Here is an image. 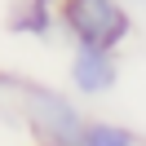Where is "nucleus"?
Instances as JSON below:
<instances>
[{"instance_id": "f257e3e1", "label": "nucleus", "mask_w": 146, "mask_h": 146, "mask_svg": "<svg viewBox=\"0 0 146 146\" xmlns=\"http://www.w3.org/2000/svg\"><path fill=\"white\" fill-rule=\"evenodd\" d=\"M22 111H27V124L36 128V137L44 146H80L84 119H80V111L66 98H58L53 89L22 84Z\"/></svg>"}, {"instance_id": "f03ea898", "label": "nucleus", "mask_w": 146, "mask_h": 146, "mask_svg": "<svg viewBox=\"0 0 146 146\" xmlns=\"http://www.w3.org/2000/svg\"><path fill=\"white\" fill-rule=\"evenodd\" d=\"M62 18L80 44H102V49H115L133 31L119 0H62Z\"/></svg>"}, {"instance_id": "7ed1b4c3", "label": "nucleus", "mask_w": 146, "mask_h": 146, "mask_svg": "<svg viewBox=\"0 0 146 146\" xmlns=\"http://www.w3.org/2000/svg\"><path fill=\"white\" fill-rule=\"evenodd\" d=\"M71 80H75L80 93H106L115 84V58H111V49L80 44L75 49V62H71Z\"/></svg>"}, {"instance_id": "20e7f679", "label": "nucleus", "mask_w": 146, "mask_h": 146, "mask_svg": "<svg viewBox=\"0 0 146 146\" xmlns=\"http://www.w3.org/2000/svg\"><path fill=\"white\" fill-rule=\"evenodd\" d=\"M80 146H133V133L115 128V124H84Z\"/></svg>"}]
</instances>
